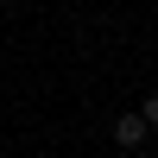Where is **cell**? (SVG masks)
Returning a JSON list of instances; mask_svg holds the SVG:
<instances>
[{"label": "cell", "instance_id": "6da1fadb", "mask_svg": "<svg viewBox=\"0 0 158 158\" xmlns=\"http://www.w3.org/2000/svg\"><path fill=\"white\" fill-rule=\"evenodd\" d=\"M146 133H152L146 114H120V120H114V146H120V152H139V146H146Z\"/></svg>", "mask_w": 158, "mask_h": 158}, {"label": "cell", "instance_id": "7a4b0ae2", "mask_svg": "<svg viewBox=\"0 0 158 158\" xmlns=\"http://www.w3.org/2000/svg\"><path fill=\"white\" fill-rule=\"evenodd\" d=\"M139 114H146V120H152V133H158V89L146 95V108H139Z\"/></svg>", "mask_w": 158, "mask_h": 158}]
</instances>
